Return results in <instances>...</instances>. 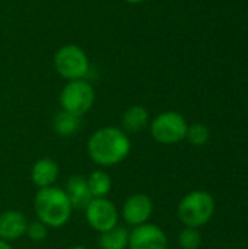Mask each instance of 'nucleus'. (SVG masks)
Listing matches in <instances>:
<instances>
[{"mask_svg": "<svg viewBox=\"0 0 248 249\" xmlns=\"http://www.w3.org/2000/svg\"><path fill=\"white\" fill-rule=\"evenodd\" d=\"M132 144L127 133L117 127H102L96 130L88 142L91 159L102 166L120 163L130 153Z\"/></svg>", "mask_w": 248, "mask_h": 249, "instance_id": "1", "label": "nucleus"}, {"mask_svg": "<svg viewBox=\"0 0 248 249\" xmlns=\"http://www.w3.org/2000/svg\"><path fill=\"white\" fill-rule=\"evenodd\" d=\"M38 220L48 228H61L72 216V204L66 191L57 187L39 188L34 198Z\"/></svg>", "mask_w": 248, "mask_h": 249, "instance_id": "2", "label": "nucleus"}, {"mask_svg": "<svg viewBox=\"0 0 248 249\" xmlns=\"http://www.w3.org/2000/svg\"><path fill=\"white\" fill-rule=\"evenodd\" d=\"M215 213V200L206 191H191L178 204L177 214L187 228H200L206 225Z\"/></svg>", "mask_w": 248, "mask_h": 249, "instance_id": "3", "label": "nucleus"}, {"mask_svg": "<svg viewBox=\"0 0 248 249\" xmlns=\"http://www.w3.org/2000/svg\"><path fill=\"white\" fill-rule=\"evenodd\" d=\"M54 69L61 77L70 82L85 79L89 73L91 64L88 54L79 45L66 44L54 54Z\"/></svg>", "mask_w": 248, "mask_h": 249, "instance_id": "4", "label": "nucleus"}, {"mask_svg": "<svg viewBox=\"0 0 248 249\" xmlns=\"http://www.w3.org/2000/svg\"><path fill=\"white\" fill-rule=\"evenodd\" d=\"M58 101L63 111L82 117L92 108L95 102L94 86L85 79L70 80L61 89Z\"/></svg>", "mask_w": 248, "mask_h": 249, "instance_id": "5", "label": "nucleus"}, {"mask_svg": "<svg viewBox=\"0 0 248 249\" xmlns=\"http://www.w3.org/2000/svg\"><path fill=\"white\" fill-rule=\"evenodd\" d=\"M189 124L186 118L175 111H167L155 117L151 123V134L161 144H177L186 139Z\"/></svg>", "mask_w": 248, "mask_h": 249, "instance_id": "6", "label": "nucleus"}, {"mask_svg": "<svg viewBox=\"0 0 248 249\" xmlns=\"http://www.w3.org/2000/svg\"><path fill=\"white\" fill-rule=\"evenodd\" d=\"M86 220L92 229L104 233L118 225V212L107 198H92L85 209Z\"/></svg>", "mask_w": 248, "mask_h": 249, "instance_id": "7", "label": "nucleus"}, {"mask_svg": "<svg viewBox=\"0 0 248 249\" xmlns=\"http://www.w3.org/2000/svg\"><path fill=\"white\" fill-rule=\"evenodd\" d=\"M130 249H168L167 235L161 228L152 223L134 226L129 235Z\"/></svg>", "mask_w": 248, "mask_h": 249, "instance_id": "8", "label": "nucleus"}, {"mask_svg": "<svg viewBox=\"0 0 248 249\" xmlns=\"http://www.w3.org/2000/svg\"><path fill=\"white\" fill-rule=\"evenodd\" d=\"M152 212L153 203L145 194H134L129 197L123 206V217L130 226H139L146 223Z\"/></svg>", "mask_w": 248, "mask_h": 249, "instance_id": "9", "label": "nucleus"}, {"mask_svg": "<svg viewBox=\"0 0 248 249\" xmlns=\"http://www.w3.org/2000/svg\"><path fill=\"white\" fill-rule=\"evenodd\" d=\"M28 220L16 210H7L0 214V239L10 242L22 238L26 233Z\"/></svg>", "mask_w": 248, "mask_h": 249, "instance_id": "10", "label": "nucleus"}, {"mask_svg": "<svg viewBox=\"0 0 248 249\" xmlns=\"http://www.w3.org/2000/svg\"><path fill=\"white\" fill-rule=\"evenodd\" d=\"M66 194L73 209H86V206L94 198L89 191L88 181L82 175H73L72 178H69L66 185Z\"/></svg>", "mask_w": 248, "mask_h": 249, "instance_id": "11", "label": "nucleus"}, {"mask_svg": "<svg viewBox=\"0 0 248 249\" xmlns=\"http://www.w3.org/2000/svg\"><path fill=\"white\" fill-rule=\"evenodd\" d=\"M58 165L51 159H39L31 171V179L38 188L51 187L58 178Z\"/></svg>", "mask_w": 248, "mask_h": 249, "instance_id": "12", "label": "nucleus"}, {"mask_svg": "<svg viewBox=\"0 0 248 249\" xmlns=\"http://www.w3.org/2000/svg\"><path fill=\"white\" fill-rule=\"evenodd\" d=\"M148 123H149V114L146 108L140 105H133L127 108L121 121L124 133H139L148 125Z\"/></svg>", "mask_w": 248, "mask_h": 249, "instance_id": "13", "label": "nucleus"}, {"mask_svg": "<svg viewBox=\"0 0 248 249\" xmlns=\"http://www.w3.org/2000/svg\"><path fill=\"white\" fill-rule=\"evenodd\" d=\"M129 231L124 226H115L99 236L101 249H126L129 247Z\"/></svg>", "mask_w": 248, "mask_h": 249, "instance_id": "14", "label": "nucleus"}, {"mask_svg": "<svg viewBox=\"0 0 248 249\" xmlns=\"http://www.w3.org/2000/svg\"><path fill=\"white\" fill-rule=\"evenodd\" d=\"M53 127H54V131L58 136H63V137L73 136L80 127V117L73 115V114L61 109L54 115Z\"/></svg>", "mask_w": 248, "mask_h": 249, "instance_id": "15", "label": "nucleus"}, {"mask_svg": "<svg viewBox=\"0 0 248 249\" xmlns=\"http://www.w3.org/2000/svg\"><path fill=\"white\" fill-rule=\"evenodd\" d=\"M89 191L94 198H105V196L111 191V178L104 171H95L86 178Z\"/></svg>", "mask_w": 248, "mask_h": 249, "instance_id": "16", "label": "nucleus"}, {"mask_svg": "<svg viewBox=\"0 0 248 249\" xmlns=\"http://www.w3.org/2000/svg\"><path fill=\"white\" fill-rule=\"evenodd\" d=\"M186 139L193 146H205L209 142V139H210V133H209V128L205 124L194 123V124L189 125Z\"/></svg>", "mask_w": 248, "mask_h": 249, "instance_id": "17", "label": "nucleus"}, {"mask_svg": "<svg viewBox=\"0 0 248 249\" xmlns=\"http://www.w3.org/2000/svg\"><path fill=\"white\" fill-rule=\"evenodd\" d=\"M200 242L202 236L194 228H186L178 236V244L181 249H197L200 247Z\"/></svg>", "mask_w": 248, "mask_h": 249, "instance_id": "18", "label": "nucleus"}, {"mask_svg": "<svg viewBox=\"0 0 248 249\" xmlns=\"http://www.w3.org/2000/svg\"><path fill=\"white\" fill-rule=\"evenodd\" d=\"M47 226L44 223H41L39 220L38 222H32L31 225H28L26 228V235L29 236L31 241L34 242H41L47 238Z\"/></svg>", "mask_w": 248, "mask_h": 249, "instance_id": "19", "label": "nucleus"}, {"mask_svg": "<svg viewBox=\"0 0 248 249\" xmlns=\"http://www.w3.org/2000/svg\"><path fill=\"white\" fill-rule=\"evenodd\" d=\"M0 249H12V247L9 245V242H6V241H1V239H0Z\"/></svg>", "mask_w": 248, "mask_h": 249, "instance_id": "20", "label": "nucleus"}, {"mask_svg": "<svg viewBox=\"0 0 248 249\" xmlns=\"http://www.w3.org/2000/svg\"><path fill=\"white\" fill-rule=\"evenodd\" d=\"M126 3H130V4H139V3H143L145 0H124Z\"/></svg>", "mask_w": 248, "mask_h": 249, "instance_id": "21", "label": "nucleus"}, {"mask_svg": "<svg viewBox=\"0 0 248 249\" xmlns=\"http://www.w3.org/2000/svg\"><path fill=\"white\" fill-rule=\"evenodd\" d=\"M70 249H88L86 247H82V245H76V247H72Z\"/></svg>", "mask_w": 248, "mask_h": 249, "instance_id": "22", "label": "nucleus"}]
</instances>
